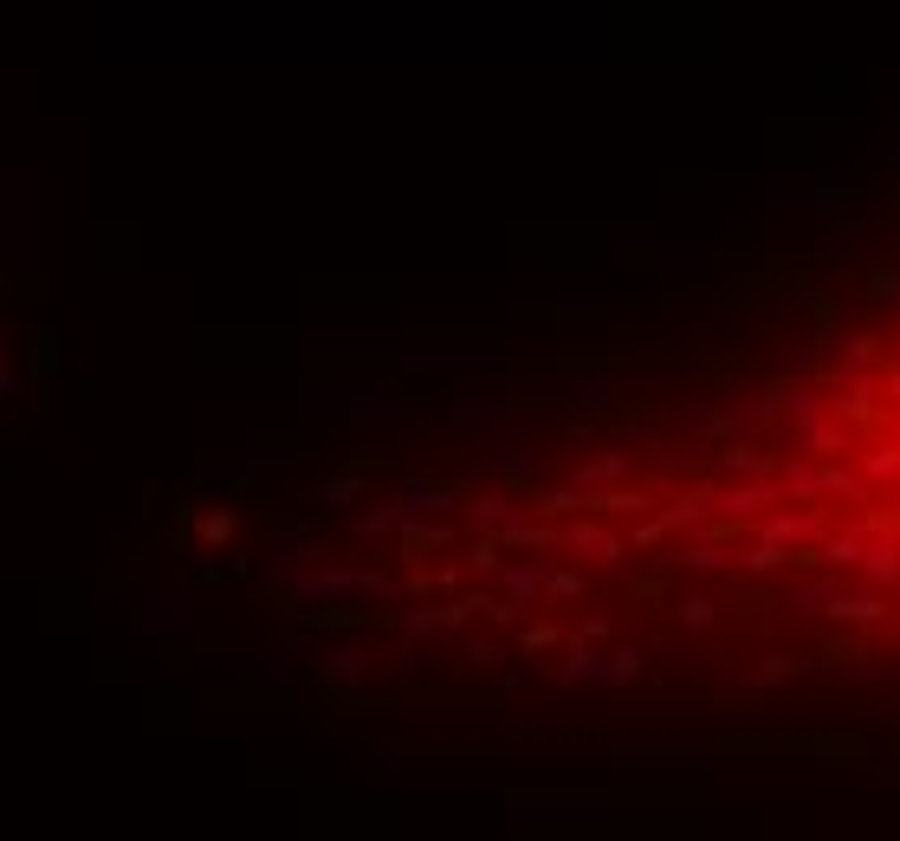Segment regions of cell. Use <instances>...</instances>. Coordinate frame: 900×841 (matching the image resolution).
<instances>
[{
    "label": "cell",
    "mask_w": 900,
    "mask_h": 841,
    "mask_svg": "<svg viewBox=\"0 0 900 841\" xmlns=\"http://www.w3.org/2000/svg\"><path fill=\"white\" fill-rule=\"evenodd\" d=\"M836 415H849V421H868V415H875V382H855V389H849V395H842V402H836Z\"/></svg>",
    "instance_id": "cell-22"
},
{
    "label": "cell",
    "mask_w": 900,
    "mask_h": 841,
    "mask_svg": "<svg viewBox=\"0 0 900 841\" xmlns=\"http://www.w3.org/2000/svg\"><path fill=\"white\" fill-rule=\"evenodd\" d=\"M784 673H790V654H765V667H758V680H784Z\"/></svg>",
    "instance_id": "cell-30"
},
{
    "label": "cell",
    "mask_w": 900,
    "mask_h": 841,
    "mask_svg": "<svg viewBox=\"0 0 900 841\" xmlns=\"http://www.w3.org/2000/svg\"><path fill=\"white\" fill-rule=\"evenodd\" d=\"M680 628L706 634V628H713V602H706V596H687V602H680Z\"/></svg>",
    "instance_id": "cell-26"
},
{
    "label": "cell",
    "mask_w": 900,
    "mask_h": 841,
    "mask_svg": "<svg viewBox=\"0 0 900 841\" xmlns=\"http://www.w3.org/2000/svg\"><path fill=\"white\" fill-rule=\"evenodd\" d=\"M408 369H415V376H493L499 369V356H428V350H415L408 356Z\"/></svg>",
    "instance_id": "cell-3"
},
{
    "label": "cell",
    "mask_w": 900,
    "mask_h": 841,
    "mask_svg": "<svg viewBox=\"0 0 900 841\" xmlns=\"http://www.w3.org/2000/svg\"><path fill=\"white\" fill-rule=\"evenodd\" d=\"M557 628H525V654H538V647H551Z\"/></svg>",
    "instance_id": "cell-32"
},
{
    "label": "cell",
    "mask_w": 900,
    "mask_h": 841,
    "mask_svg": "<svg viewBox=\"0 0 900 841\" xmlns=\"http://www.w3.org/2000/svg\"><path fill=\"white\" fill-rule=\"evenodd\" d=\"M454 421H467V427H499V421H512V408H506V395H480V389H467L454 402Z\"/></svg>",
    "instance_id": "cell-6"
},
{
    "label": "cell",
    "mask_w": 900,
    "mask_h": 841,
    "mask_svg": "<svg viewBox=\"0 0 900 841\" xmlns=\"http://www.w3.org/2000/svg\"><path fill=\"white\" fill-rule=\"evenodd\" d=\"M855 240H862V227H855V220H836V214H829L823 240H816V259H823V266H836V259H855Z\"/></svg>",
    "instance_id": "cell-8"
},
{
    "label": "cell",
    "mask_w": 900,
    "mask_h": 841,
    "mask_svg": "<svg viewBox=\"0 0 900 841\" xmlns=\"http://www.w3.org/2000/svg\"><path fill=\"white\" fill-rule=\"evenodd\" d=\"M816 492H849V499H868V486L849 473V466H829V473H816Z\"/></svg>",
    "instance_id": "cell-23"
},
{
    "label": "cell",
    "mask_w": 900,
    "mask_h": 841,
    "mask_svg": "<svg viewBox=\"0 0 900 841\" xmlns=\"http://www.w3.org/2000/svg\"><path fill=\"white\" fill-rule=\"evenodd\" d=\"M881 382H888V395H900V369L888 363V376H881Z\"/></svg>",
    "instance_id": "cell-34"
},
{
    "label": "cell",
    "mask_w": 900,
    "mask_h": 841,
    "mask_svg": "<svg viewBox=\"0 0 900 841\" xmlns=\"http://www.w3.org/2000/svg\"><path fill=\"white\" fill-rule=\"evenodd\" d=\"M881 162H894V169H900V136H894V149H881Z\"/></svg>",
    "instance_id": "cell-35"
},
{
    "label": "cell",
    "mask_w": 900,
    "mask_h": 841,
    "mask_svg": "<svg viewBox=\"0 0 900 841\" xmlns=\"http://www.w3.org/2000/svg\"><path fill=\"white\" fill-rule=\"evenodd\" d=\"M564 395H570V408H609V376H577V382H564Z\"/></svg>",
    "instance_id": "cell-14"
},
{
    "label": "cell",
    "mask_w": 900,
    "mask_h": 841,
    "mask_svg": "<svg viewBox=\"0 0 900 841\" xmlns=\"http://www.w3.org/2000/svg\"><path fill=\"white\" fill-rule=\"evenodd\" d=\"M324 673H337V680L370 673V647H331V654H324Z\"/></svg>",
    "instance_id": "cell-18"
},
{
    "label": "cell",
    "mask_w": 900,
    "mask_h": 841,
    "mask_svg": "<svg viewBox=\"0 0 900 841\" xmlns=\"http://www.w3.org/2000/svg\"><path fill=\"white\" fill-rule=\"evenodd\" d=\"M564 544H570V550H596L603 563H616V557H622V544H616V537H603V531H590V525H570V531H564Z\"/></svg>",
    "instance_id": "cell-17"
},
{
    "label": "cell",
    "mask_w": 900,
    "mask_h": 841,
    "mask_svg": "<svg viewBox=\"0 0 900 841\" xmlns=\"http://www.w3.org/2000/svg\"><path fill=\"white\" fill-rule=\"evenodd\" d=\"M726 466H732V473H745V479H765V473H771V466L758 460L752 447H732V453H726Z\"/></svg>",
    "instance_id": "cell-28"
},
{
    "label": "cell",
    "mask_w": 900,
    "mask_h": 841,
    "mask_svg": "<svg viewBox=\"0 0 900 841\" xmlns=\"http://www.w3.org/2000/svg\"><path fill=\"white\" fill-rule=\"evenodd\" d=\"M143 622L156 628V634H188L182 596H175V589H149V596H143Z\"/></svg>",
    "instance_id": "cell-5"
},
{
    "label": "cell",
    "mask_w": 900,
    "mask_h": 841,
    "mask_svg": "<svg viewBox=\"0 0 900 841\" xmlns=\"http://www.w3.org/2000/svg\"><path fill=\"white\" fill-rule=\"evenodd\" d=\"M829 615H836V622H849V628H881L888 622V609H881V596L875 589H868V596H829Z\"/></svg>",
    "instance_id": "cell-4"
},
{
    "label": "cell",
    "mask_w": 900,
    "mask_h": 841,
    "mask_svg": "<svg viewBox=\"0 0 900 841\" xmlns=\"http://www.w3.org/2000/svg\"><path fill=\"white\" fill-rule=\"evenodd\" d=\"M777 563H784V550H777V544H758V550H745V557H739V570L765 576V570H777Z\"/></svg>",
    "instance_id": "cell-27"
},
{
    "label": "cell",
    "mask_w": 900,
    "mask_h": 841,
    "mask_svg": "<svg viewBox=\"0 0 900 841\" xmlns=\"http://www.w3.org/2000/svg\"><path fill=\"white\" fill-rule=\"evenodd\" d=\"M855 570L868 576V589H888L900 576V544H888V537H881V544H862V563H855Z\"/></svg>",
    "instance_id": "cell-7"
},
{
    "label": "cell",
    "mask_w": 900,
    "mask_h": 841,
    "mask_svg": "<svg viewBox=\"0 0 900 841\" xmlns=\"http://www.w3.org/2000/svg\"><path fill=\"white\" fill-rule=\"evenodd\" d=\"M771 499H777L771 473L758 479V486H732V492H713V505H719V512H732V518H739V512H758V505H771Z\"/></svg>",
    "instance_id": "cell-10"
},
{
    "label": "cell",
    "mask_w": 900,
    "mask_h": 841,
    "mask_svg": "<svg viewBox=\"0 0 900 841\" xmlns=\"http://www.w3.org/2000/svg\"><path fill=\"white\" fill-rule=\"evenodd\" d=\"M777 486H784V492H797V499H816V466H784V479H777Z\"/></svg>",
    "instance_id": "cell-25"
},
{
    "label": "cell",
    "mask_w": 900,
    "mask_h": 841,
    "mask_svg": "<svg viewBox=\"0 0 900 841\" xmlns=\"http://www.w3.org/2000/svg\"><path fill=\"white\" fill-rule=\"evenodd\" d=\"M862 544H868L862 531H842V537L823 531V563H836V570H855V563H862Z\"/></svg>",
    "instance_id": "cell-13"
},
{
    "label": "cell",
    "mask_w": 900,
    "mask_h": 841,
    "mask_svg": "<svg viewBox=\"0 0 900 841\" xmlns=\"http://www.w3.org/2000/svg\"><path fill=\"white\" fill-rule=\"evenodd\" d=\"M506 809H518V816H603L609 796L603 790H512Z\"/></svg>",
    "instance_id": "cell-2"
},
{
    "label": "cell",
    "mask_w": 900,
    "mask_h": 841,
    "mask_svg": "<svg viewBox=\"0 0 900 841\" xmlns=\"http://www.w3.org/2000/svg\"><path fill=\"white\" fill-rule=\"evenodd\" d=\"M765 544H777V550H784V544H823V518H771V525H765Z\"/></svg>",
    "instance_id": "cell-9"
},
{
    "label": "cell",
    "mask_w": 900,
    "mask_h": 841,
    "mask_svg": "<svg viewBox=\"0 0 900 841\" xmlns=\"http://www.w3.org/2000/svg\"><path fill=\"white\" fill-rule=\"evenodd\" d=\"M402 512H447V486L441 479H408L402 486Z\"/></svg>",
    "instance_id": "cell-11"
},
{
    "label": "cell",
    "mask_w": 900,
    "mask_h": 841,
    "mask_svg": "<svg viewBox=\"0 0 900 841\" xmlns=\"http://www.w3.org/2000/svg\"><path fill=\"white\" fill-rule=\"evenodd\" d=\"M473 525H480V531H512L518 525V505L499 499V492H493V499H473Z\"/></svg>",
    "instance_id": "cell-12"
},
{
    "label": "cell",
    "mask_w": 900,
    "mask_h": 841,
    "mask_svg": "<svg viewBox=\"0 0 900 841\" xmlns=\"http://www.w3.org/2000/svg\"><path fill=\"white\" fill-rule=\"evenodd\" d=\"M480 466H493V473H512V479H531V473H538V460H531L525 447H493V453H480Z\"/></svg>",
    "instance_id": "cell-15"
},
{
    "label": "cell",
    "mask_w": 900,
    "mask_h": 841,
    "mask_svg": "<svg viewBox=\"0 0 900 841\" xmlns=\"http://www.w3.org/2000/svg\"><path fill=\"white\" fill-rule=\"evenodd\" d=\"M622 473H629V460H622V453H603V460L577 466V486H616Z\"/></svg>",
    "instance_id": "cell-19"
},
{
    "label": "cell",
    "mask_w": 900,
    "mask_h": 841,
    "mask_svg": "<svg viewBox=\"0 0 900 841\" xmlns=\"http://www.w3.org/2000/svg\"><path fill=\"white\" fill-rule=\"evenodd\" d=\"M544 583H551V570H544V563H512V570H506L512 602H518V596H531V589H544Z\"/></svg>",
    "instance_id": "cell-20"
},
{
    "label": "cell",
    "mask_w": 900,
    "mask_h": 841,
    "mask_svg": "<svg viewBox=\"0 0 900 841\" xmlns=\"http://www.w3.org/2000/svg\"><path fill=\"white\" fill-rule=\"evenodd\" d=\"M862 473L875 479V486H888V479H900V447H875V453H868V460H862Z\"/></svg>",
    "instance_id": "cell-21"
},
{
    "label": "cell",
    "mask_w": 900,
    "mask_h": 841,
    "mask_svg": "<svg viewBox=\"0 0 900 841\" xmlns=\"http://www.w3.org/2000/svg\"><path fill=\"white\" fill-rule=\"evenodd\" d=\"M823 415H829V402L810 389V382H797V389H790V421H797V427H816Z\"/></svg>",
    "instance_id": "cell-16"
},
{
    "label": "cell",
    "mask_w": 900,
    "mask_h": 841,
    "mask_svg": "<svg viewBox=\"0 0 900 841\" xmlns=\"http://www.w3.org/2000/svg\"><path fill=\"white\" fill-rule=\"evenodd\" d=\"M609 764H622V770H706L713 751L706 744H616Z\"/></svg>",
    "instance_id": "cell-1"
},
{
    "label": "cell",
    "mask_w": 900,
    "mask_h": 841,
    "mask_svg": "<svg viewBox=\"0 0 900 841\" xmlns=\"http://www.w3.org/2000/svg\"><path fill=\"white\" fill-rule=\"evenodd\" d=\"M363 492V479H331V486H324V499H357Z\"/></svg>",
    "instance_id": "cell-31"
},
{
    "label": "cell",
    "mask_w": 900,
    "mask_h": 841,
    "mask_svg": "<svg viewBox=\"0 0 900 841\" xmlns=\"http://www.w3.org/2000/svg\"><path fill=\"white\" fill-rule=\"evenodd\" d=\"M687 563H693V570H719V563H726V550H719V544H693Z\"/></svg>",
    "instance_id": "cell-29"
},
{
    "label": "cell",
    "mask_w": 900,
    "mask_h": 841,
    "mask_svg": "<svg viewBox=\"0 0 900 841\" xmlns=\"http://www.w3.org/2000/svg\"><path fill=\"white\" fill-rule=\"evenodd\" d=\"M868 363H875V337H855V343H849V356L836 363V376H862Z\"/></svg>",
    "instance_id": "cell-24"
},
{
    "label": "cell",
    "mask_w": 900,
    "mask_h": 841,
    "mask_svg": "<svg viewBox=\"0 0 900 841\" xmlns=\"http://www.w3.org/2000/svg\"><path fill=\"white\" fill-rule=\"evenodd\" d=\"M875 292H888L894 305H900V272H881V279H875Z\"/></svg>",
    "instance_id": "cell-33"
}]
</instances>
